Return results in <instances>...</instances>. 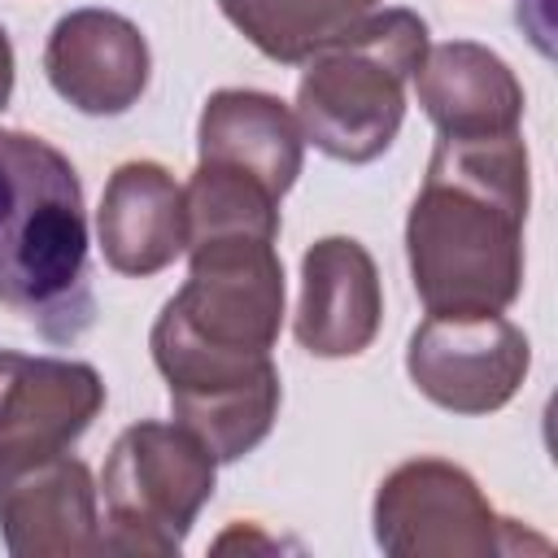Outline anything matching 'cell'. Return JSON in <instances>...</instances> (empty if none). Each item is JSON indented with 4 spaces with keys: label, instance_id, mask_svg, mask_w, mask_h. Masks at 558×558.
<instances>
[{
    "label": "cell",
    "instance_id": "cell-1",
    "mask_svg": "<svg viewBox=\"0 0 558 558\" xmlns=\"http://www.w3.org/2000/svg\"><path fill=\"white\" fill-rule=\"evenodd\" d=\"M192 275L153 323V362L183 423L218 462L253 453L279 414L270 349L283 323L275 240L214 235L187 244Z\"/></svg>",
    "mask_w": 558,
    "mask_h": 558
},
{
    "label": "cell",
    "instance_id": "cell-2",
    "mask_svg": "<svg viewBox=\"0 0 558 558\" xmlns=\"http://www.w3.org/2000/svg\"><path fill=\"white\" fill-rule=\"evenodd\" d=\"M527 148L519 131L436 140L410 205L405 253L427 314L475 318L514 305L523 283Z\"/></svg>",
    "mask_w": 558,
    "mask_h": 558
},
{
    "label": "cell",
    "instance_id": "cell-3",
    "mask_svg": "<svg viewBox=\"0 0 558 558\" xmlns=\"http://www.w3.org/2000/svg\"><path fill=\"white\" fill-rule=\"evenodd\" d=\"M0 305L52 344L96 323L78 174L48 140L9 126H0Z\"/></svg>",
    "mask_w": 558,
    "mask_h": 558
},
{
    "label": "cell",
    "instance_id": "cell-4",
    "mask_svg": "<svg viewBox=\"0 0 558 558\" xmlns=\"http://www.w3.org/2000/svg\"><path fill=\"white\" fill-rule=\"evenodd\" d=\"M427 52V26L410 9H384L305 61L296 83L301 135L349 166L392 148L405 118V83Z\"/></svg>",
    "mask_w": 558,
    "mask_h": 558
},
{
    "label": "cell",
    "instance_id": "cell-5",
    "mask_svg": "<svg viewBox=\"0 0 558 558\" xmlns=\"http://www.w3.org/2000/svg\"><path fill=\"white\" fill-rule=\"evenodd\" d=\"M218 458L183 423H135L105 462V554H179L214 497Z\"/></svg>",
    "mask_w": 558,
    "mask_h": 558
},
{
    "label": "cell",
    "instance_id": "cell-6",
    "mask_svg": "<svg viewBox=\"0 0 558 558\" xmlns=\"http://www.w3.org/2000/svg\"><path fill=\"white\" fill-rule=\"evenodd\" d=\"M375 541L397 558H480L510 554L527 536H519V527L484 501L462 466L418 458L379 484Z\"/></svg>",
    "mask_w": 558,
    "mask_h": 558
},
{
    "label": "cell",
    "instance_id": "cell-7",
    "mask_svg": "<svg viewBox=\"0 0 558 558\" xmlns=\"http://www.w3.org/2000/svg\"><path fill=\"white\" fill-rule=\"evenodd\" d=\"M532 349L527 336L501 318V314H475V318H436L410 336L405 371L414 388L453 414H488L501 410L523 375H527Z\"/></svg>",
    "mask_w": 558,
    "mask_h": 558
},
{
    "label": "cell",
    "instance_id": "cell-8",
    "mask_svg": "<svg viewBox=\"0 0 558 558\" xmlns=\"http://www.w3.org/2000/svg\"><path fill=\"white\" fill-rule=\"evenodd\" d=\"M100 405L105 384L96 366L0 349V471L70 453Z\"/></svg>",
    "mask_w": 558,
    "mask_h": 558
},
{
    "label": "cell",
    "instance_id": "cell-9",
    "mask_svg": "<svg viewBox=\"0 0 558 558\" xmlns=\"http://www.w3.org/2000/svg\"><path fill=\"white\" fill-rule=\"evenodd\" d=\"M48 83L78 113H126L148 87V44L135 22L109 9L65 13L44 48Z\"/></svg>",
    "mask_w": 558,
    "mask_h": 558
},
{
    "label": "cell",
    "instance_id": "cell-10",
    "mask_svg": "<svg viewBox=\"0 0 558 558\" xmlns=\"http://www.w3.org/2000/svg\"><path fill=\"white\" fill-rule=\"evenodd\" d=\"M0 536L17 558L100 554L96 488L78 458L52 453L0 471Z\"/></svg>",
    "mask_w": 558,
    "mask_h": 558
},
{
    "label": "cell",
    "instance_id": "cell-11",
    "mask_svg": "<svg viewBox=\"0 0 558 558\" xmlns=\"http://www.w3.org/2000/svg\"><path fill=\"white\" fill-rule=\"evenodd\" d=\"M384 296L371 253L349 235L318 240L301 262L296 340L314 357H353L379 331Z\"/></svg>",
    "mask_w": 558,
    "mask_h": 558
},
{
    "label": "cell",
    "instance_id": "cell-12",
    "mask_svg": "<svg viewBox=\"0 0 558 558\" xmlns=\"http://www.w3.org/2000/svg\"><path fill=\"white\" fill-rule=\"evenodd\" d=\"M100 253L118 275H157L187 248V205L157 161H122L96 209Z\"/></svg>",
    "mask_w": 558,
    "mask_h": 558
},
{
    "label": "cell",
    "instance_id": "cell-13",
    "mask_svg": "<svg viewBox=\"0 0 558 558\" xmlns=\"http://www.w3.org/2000/svg\"><path fill=\"white\" fill-rule=\"evenodd\" d=\"M414 92L445 140L519 131L523 118V87L514 70L471 39L427 48L414 70Z\"/></svg>",
    "mask_w": 558,
    "mask_h": 558
},
{
    "label": "cell",
    "instance_id": "cell-14",
    "mask_svg": "<svg viewBox=\"0 0 558 558\" xmlns=\"http://www.w3.org/2000/svg\"><path fill=\"white\" fill-rule=\"evenodd\" d=\"M301 148H305V135L296 126V113L283 100L266 92H244V87H222L205 100L201 161L235 166L262 179L279 201L301 174Z\"/></svg>",
    "mask_w": 558,
    "mask_h": 558
},
{
    "label": "cell",
    "instance_id": "cell-15",
    "mask_svg": "<svg viewBox=\"0 0 558 558\" xmlns=\"http://www.w3.org/2000/svg\"><path fill=\"white\" fill-rule=\"evenodd\" d=\"M227 22L270 61L301 65L357 22L375 13L379 0H218Z\"/></svg>",
    "mask_w": 558,
    "mask_h": 558
},
{
    "label": "cell",
    "instance_id": "cell-16",
    "mask_svg": "<svg viewBox=\"0 0 558 558\" xmlns=\"http://www.w3.org/2000/svg\"><path fill=\"white\" fill-rule=\"evenodd\" d=\"M9 92H13V48H9V35L0 26V109L9 105Z\"/></svg>",
    "mask_w": 558,
    "mask_h": 558
}]
</instances>
